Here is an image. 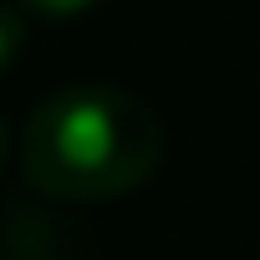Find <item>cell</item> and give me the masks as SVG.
Here are the masks:
<instances>
[{
  "mask_svg": "<svg viewBox=\"0 0 260 260\" xmlns=\"http://www.w3.org/2000/svg\"><path fill=\"white\" fill-rule=\"evenodd\" d=\"M164 164L158 112L122 87H61L21 133V174L56 204H102L143 189Z\"/></svg>",
  "mask_w": 260,
  "mask_h": 260,
  "instance_id": "cell-1",
  "label": "cell"
},
{
  "mask_svg": "<svg viewBox=\"0 0 260 260\" xmlns=\"http://www.w3.org/2000/svg\"><path fill=\"white\" fill-rule=\"evenodd\" d=\"M56 230V214L46 209H6L0 214V260H72V240H46Z\"/></svg>",
  "mask_w": 260,
  "mask_h": 260,
  "instance_id": "cell-2",
  "label": "cell"
},
{
  "mask_svg": "<svg viewBox=\"0 0 260 260\" xmlns=\"http://www.w3.org/2000/svg\"><path fill=\"white\" fill-rule=\"evenodd\" d=\"M26 46V11H16L11 0H0V72H11Z\"/></svg>",
  "mask_w": 260,
  "mask_h": 260,
  "instance_id": "cell-3",
  "label": "cell"
},
{
  "mask_svg": "<svg viewBox=\"0 0 260 260\" xmlns=\"http://www.w3.org/2000/svg\"><path fill=\"white\" fill-rule=\"evenodd\" d=\"M16 11H26V16H41V21H77V16H87L97 0H11Z\"/></svg>",
  "mask_w": 260,
  "mask_h": 260,
  "instance_id": "cell-4",
  "label": "cell"
},
{
  "mask_svg": "<svg viewBox=\"0 0 260 260\" xmlns=\"http://www.w3.org/2000/svg\"><path fill=\"white\" fill-rule=\"evenodd\" d=\"M11 127H6V117H0V174H6V164H11Z\"/></svg>",
  "mask_w": 260,
  "mask_h": 260,
  "instance_id": "cell-5",
  "label": "cell"
}]
</instances>
